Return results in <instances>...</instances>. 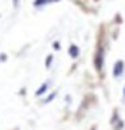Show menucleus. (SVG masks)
Segmentation results:
<instances>
[{"label": "nucleus", "instance_id": "f257e3e1", "mask_svg": "<svg viewBox=\"0 0 125 130\" xmlns=\"http://www.w3.org/2000/svg\"><path fill=\"white\" fill-rule=\"evenodd\" d=\"M122 62H118V63H116V67H114V75L116 76H118L120 74L122 73Z\"/></svg>", "mask_w": 125, "mask_h": 130}, {"label": "nucleus", "instance_id": "f03ea898", "mask_svg": "<svg viewBox=\"0 0 125 130\" xmlns=\"http://www.w3.org/2000/svg\"><path fill=\"white\" fill-rule=\"evenodd\" d=\"M70 54H71V56H77L78 55V48H77L75 46H71L70 47Z\"/></svg>", "mask_w": 125, "mask_h": 130}, {"label": "nucleus", "instance_id": "7ed1b4c3", "mask_svg": "<svg viewBox=\"0 0 125 130\" xmlns=\"http://www.w3.org/2000/svg\"><path fill=\"white\" fill-rule=\"evenodd\" d=\"M13 4H15V7L18 6V0H13Z\"/></svg>", "mask_w": 125, "mask_h": 130}]
</instances>
